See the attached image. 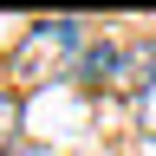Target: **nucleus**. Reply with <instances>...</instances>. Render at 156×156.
Segmentation results:
<instances>
[{
	"label": "nucleus",
	"instance_id": "f257e3e1",
	"mask_svg": "<svg viewBox=\"0 0 156 156\" xmlns=\"http://www.w3.org/2000/svg\"><path fill=\"white\" fill-rule=\"evenodd\" d=\"M78 52H85V20H39V26H26V39L13 46V78H52V72H65L78 65Z\"/></svg>",
	"mask_w": 156,
	"mask_h": 156
},
{
	"label": "nucleus",
	"instance_id": "f03ea898",
	"mask_svg": "<svg viewBox=\"0 0 156 156\" xmlns=\"http://www.w3.org/2000/svg\"><path fill=\"white\" fill-rule=\"evenodd\" d=\"M150 78H156V39L117 46V58H111V91H143Z\"/></svg>",
	"mask_w": 156,
	"mask_h": 156
},
{
	"label": "nucleus",
	"instance_id": "7ed1b4c3",
	"mask_svg": "<svg viewBox=\"0 0 156 156\" xmlns=\"http://www.w3.org/2000/svg\"><path fill=\"white\" fill-rule=\"evenodd\" d=\"M13 136H20V98H7V91H0V156L13 150Z\"/></svg>",
	"mask_w": 156,
	"mask_h": 156
},
{
	"label": "nucleus",
	"instance_id": "20e7f679",
	"mask_svg": "<svg viewBox=\"0 0 156 156\" xmlns=\"http://www.w3.org/2000/svg\"><path fill=\"white\" fill-rule=\"evenodd\" d=\"M136 124H143V130L156 136V78H150L143 91H136Z\"/></svg>",
	"mask_w": 156,
	"mask_h": 156
},
{
	"label": "nucleus",
	"instance_id": "39448f33",
	"mask_svg": "<svg viewBox=\"0 0 156 156\" xmlns=\"http://www.w3.org/2000/svg\"><path fill=\"white\" fill-rule=\"evenodd\" d=\"M7 156H52V150H39V143H13Z\"/></svg>",
	"mask_w": 156,
	"mask_h": 156
}]
</instances>
